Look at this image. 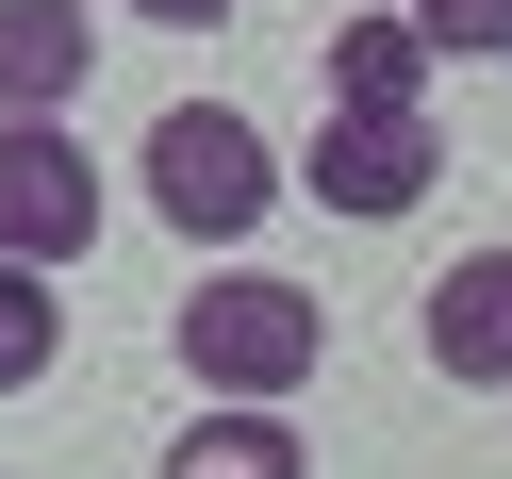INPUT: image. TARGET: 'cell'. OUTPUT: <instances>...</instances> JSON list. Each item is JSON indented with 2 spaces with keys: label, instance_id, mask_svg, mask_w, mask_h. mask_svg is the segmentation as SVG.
<instances>
[{
  "label": "cell",
  "instance_id": "2",
  "mask_svg": "<svg viewBox=\"0 0 512 479\" xmlns=\"http://www.w3.org/2000/svg\"><path fill=\"white\" fill-rule=\"evenodd\" d=\"M166 331H182V380H199V397H298V380L331 364L314 281H265V265H215Z\"/></svg>",
  "mask_w": 512,
  "mask_h": 479
},
{
  "label": "cell",
  "instance_id": "7",
  "mask_svg": "<svg viewBox=\"0 0 512 479\" xmlns=\"http://www.w3.org/2000/svg\"><path fill=\"white\" fill-rule=\"evenodd\" d=\"M100 67V0H0V116H67Z\"/></svg>",
  "mask_w": 512,
  "mask_h": 479
},
{
  "label": "cell",
  "instance_id": "9",
  "mask_svg": "<svg viewBox=\"0 0 512 479\" xmlns=\"http://www.w3.org/2000/svg\"><path fill=\"white\" fill-rule=\"evenodd\" d=\"M50 364H67V314H50V265H17V248H0V397H34Z\"/></svg>",
  "mask_w": 512,
  "mask_h": 479
},
{
  "label": "cell",
  "instance_id": "5",
  "mask_svg": "<svg viewBox=\"0 0 512 479\" xmlns=\"http://www.w3.org/2000/svg\"><path fill=\"white\" fill-rule=\"evenodd\" d=\"M413 331H430V380L496 397V380H512V248H463V265L413 298Z\"/></svg>",
  "mask_w": 512,
  "mask_h": 479
},
{
  "label": "cell",
  "instance_id": "1",
  "mask_svg": "<svg viewBox=\"0 0 512 479\" xmlns=\"http://www.w3.org/2000/svg\"><path fill=\"white\" fill-rule=\"evenodd\" d=\"M133 182H149V215H166L182 248H248L265 199H281V133L232 116V100H166L149 149H133Z\"/></svg>",
  "mask_w": 512,
  "mask_h": 479
},
{
  "label": "cell",
  "instance_id": "6",
  "mask_svg": "<svg viewBox=\"0 0 512 479\" xmlns=\"http://www.w3.org/2000/svg\"><path fill=\"white\" fill-rule=\"evenodd\" d=\"M314 67H331V100H347V116H430L446 50L413 34V0H364V17H331V50H314Z\"/></svg>",
  "mask_w": 512,
  "mask_h": 479
},
{
  "label": "cell",
  "instance_id": "3",
  "mask_svg": "<svg viewBox=\"0 0 512 479\" xmlns=\"http://www.w3.org/2000/svg\"><path fill=\"white\" fill-rule=\"evenodd\" d=\"M100 149L67 133V116H0V248H17V265H50L67 281L83 248H100Z\"/></svg>",
  "mask_w": 512,
  "mask_h": 479
},
{
  "label": "cell",
  "instance_id": "11",
  "mask_svg": "<svg viewBox=\"0 0 512 479\" xmlns=\"http://www.w3.org/2000/svg\"><path fill=\"white\" fill-rule=\"evenodd\" d=\"M100 17H149V34H215L232 0H100Z\"/></svg>",
  "mask_w": 512,
  "mask_h": 479
},
{
  "label": "cell",
  "instance_id": "8",
  "mask_svg": "<svg viewBox=\"0 0 512 479\" xmlns=\"http://www.w3.org/2000/svg\"><path fill=\"white\" fill-rule=\"evenodd\" d=\"M149 479H314V446L281 430V397H199Z\"/></svg>",
  "mask_w": 512,
  "mask_h": 479
},
{
  "label": "cell",
  "instance_id": "10",
  "mask_svg": "<svg viewBox=\"0 0 512 479\" xmlns=\"http://www.w3.org/2000/svg\"><path fill=\"white\" fill-rule=\"evenodd\" d=\"M413 34H430L446 67H496V50H512V0H413Z\"/></svg>",
  "mask_w": 512,
  "mask_h": 479
},
{
  "label": "cell",
  "instance_id": "4",
  "mask_svg": "<svg viewBox=\"0 0 512 479\" xmlns=\"http://www.w3.org/2000/svg\"><path fill=\"white\" fill-rule=\"evenodd\" d=\"M281 182H314L331 215H364V232H380V215H413V199L446 182V133H430V116H347V100H331V116H314V149H298Z\"/></svg>",
  "mask_w": 512,
  "mask_h": 479
}]
</instances>
